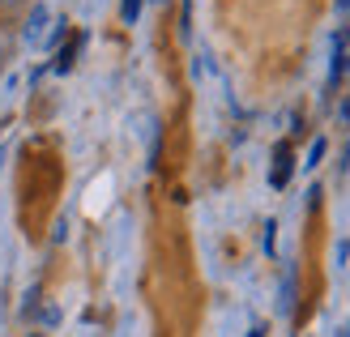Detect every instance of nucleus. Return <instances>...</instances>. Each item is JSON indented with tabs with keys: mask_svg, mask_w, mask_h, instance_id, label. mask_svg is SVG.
I'll use <instances>...</instances> for the list:
<instances>
[{
	"mask_svg": "<svg viewBox=\"0 0 350 337\" xmlns=\"http://www.w3.org/2000/svg\"><path fill=\"white\" fill-rule=\"evenodd\" d=\"M350 73V30L334 34V64H329V85H338Z\"/></svg>",
	"mask_w": 350,
	"mask_h": 337,
	"instance_id": "f257e3e1",
	"label": "nucleus"
},
{
	"mask_svg": "<svg viewBox=\"0 0 350 337\" xmlns=\"http://www.w3.org/2000/svg\"><path fill=\"white\" fill-rule=\"evenodd\" d=\"M291 163H295V154H291V146L282 141V146L273 150V175H269L273 188H286V180H291Z\"/></svg>",
	"mask_w": 350,
	"mask_h": 337,
	"instance_id": "f03ea898",
	"label": "nucleus"
},
{
	"mask_svg": "<svg viewBox=\"0 0 350 337\" xmlns=\"http://www.w3.org/2000/svg\"><path fill=\"white\" fill-rule=\"evenodd\" d=\"M81 43H85V34H73V39H68V43L60 47V56H56V73H68V68H73V60H77Z\"/></svg>",
	"mask_w": 350,
	"mask_h": 337,
	"instance_id": "7ed1b4c3",
	"label": "nucleus"
},
{
	"mask_svg": "<svg viewBox=\"0 0 350 337\" xmlns=\"http://www.w3.org/2000/svg\"><path fill=\"white\" fill-rule=\"evenodd\" d=\"M43 22H47V9L39 5V9L30 13V22H26V30H22V39H26V43H39V34H43Z\"/></svg>",
	"mask_w": 350,
	"mask_h": 337,
	"instance_id": "20e7f679",
	"label": "nucleus"
},
{
	"mask_svg": "<svg viewBox=\"0 0 350 337\" xmlns=\"http://www.w3.org/2000/svg\"><path fill=\"white\" fill-rule=\"evenodd\" d=\"M120 17H124V22L133 26L137 17H142V0H120Z\"/></svg>",
	"mask_w": 350,
	"mask_h": 337,
	"instance_id": "39448f33",
	"label": "nucleus"
},
{
	"mask_svg": "<svg viewBox=\"0 0 350 337\" xmlns=\"http://www.w3.org/2000/svg\"><path fill=\"white\" fill-rule=\"evenodd\" d=\"M321 158H325V141H312V154H308V163H304V167H317Z\"/></svg>",
	"mask_w": 350,
	"mask_h": 337,
	"instance_id": "423d86ee",
	"label": "nucleus"
},
{
	"mask_svg": "<svg viewBox=\"0 0 350 337\" xmlns=\"http://www.w3.org/2000/svg\"><path fill=\"white\" fill-rule=\"evenodd\" d=\"M248 337H265V329H260V325H256V329H248Z\"/></svg>",
	"mask_w": 350,
	"mask_h": 337,
	"instance_id": "0eeeda50",
	"label": "nucleus"
},
{
	"mask_svg": "<svg viewBox=\"0 0 350 337\" xmlns=\"http://www.w3.org/2000/svg\"><path fill=\"white\" fill-rule=\"evenodd\" d=\"M0 5H22V0H0Z\"/></svg>",
	"mask_w": 350,
	"mask_h": 337,
	"instance_id": "6e6552de",
	"label": "nucleus"
},
{
	"mask_svg": "<svg viewBox=\"0 0 350 337\" xmlns=\"http://www.w3.org/2000/svg\"><path fill=\"white\" fill-rule=\"evenodd\" d=\"M346 5H350V0H338V9H346Z\"/></svg>",
	"mask_w": 350,
	"mask_h": 337,
	"instance_id": "1a4fd4ad",
	"label": "nucleus"
},
{
	"mask_svg": "<svg viewBox=\"0 0 350 337\" xmlns=\"http://www.w3.org/2000/svg\"><path fill=\"white\" fill-rule=\"evenodd\" d=\"M0 68H5V60H0Z\"/></svg>",
	"mask_w": 350,
	"mask_h": 337,
	"instance_id": "9d476101",
	"label": "nucleus"
}]
</instances>
